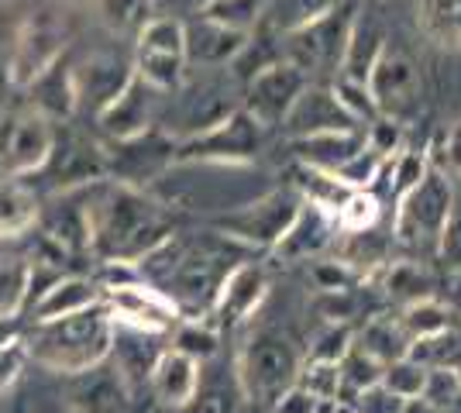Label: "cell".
<instances>
[{"label": "cell", "mask_w": 461, "mask_h": 413, "mask_svg": "<svg viewBox=\"0 0 461 413\" xmlns=\"http://www.w3.org/2000/svg\"><path fill=\"white\" fill-rule=\"evenodd\" d=\"M111 348H114V317L104 307V300L77 314L32 320V331L24 335L28 362L59 375L90 369L104 362Z\"/></svg>", "instance_id": "obj_2"}, {"label": "cell", "mask_w": 461, "mask_h": 413, "mask_svg": "<svg viewBox=\"0 0 461 413\" xmlns=\"http://www.w3.org/2000/svg\"><path fill=\"white\" fill-rule=\"evenodd\" d=\"M7 59H11V45L0 41V90L11 83V73H7Z\"/></svg>", "instance_id": "obj_53"}, {"label": "cell", "mask_w": 461, "mask_h": 413, "mask_svg": "<svg viewBox=\"0 0 461 413\" xmlns=\"http://www.w3.org/2000/svg\"><path fill=\"white\" fill-rule=\"evenodd\" d=\"M56 141V124L49 118H41L39 111H21L4 124L0 131V169L7 176H32L35 169H41V162L52 152Z\"/></svg>", "instance_id": "obj_17"}, {"label": "cell", "mask_w": 461, "mask_h": 413, "mask_svg": "<svg viewBox=\"0 0 461 413\" xmlns=\"http://www.w3.org/2000/svg\"><path fill=\"white\" fill-rule=\"evenodd\" d=\"M296 386H303L317 400H334L341 393V369L334 362H303Z\"/></svg>", "instance_id": "obj_45"}, {"label": "cell", "mask_w": 461, "mask_h": 413, "mask_svg": "<svg viewBox=\"0 0 461 413\" xmlns=\"http://www.w3.org/2000/svg\"><path fill=\"white\" fill-rule=\"evenodd\" d=\"M441 156H444V173L461 179V121L447 131V138H444Z\"/></svg>", "instance_id": "obj_51"}, {"label": "cell", "mask_w": 461, "mask_h": 413, "mask_svg": "<svg viewBox=\"0 0 461 413\" xmlns=\"http://www.w3.org/2000/svg\"><path fill=\"white\" fill-rule=\"evenodd\" d=\"M135 73L158 94L176 90L186 76V24L179 18H152L135 41Z\"/></svg>", "instance_id": "obj_9"}, {"label": "cell", "mask_w": 461, "mask_h": 413, "mask_svg": "<svg viewBox=\"0 0 461 413\" xmlns=\"http://www.w3.org/2000/svg\"><path fill=\"white\" fill-rule=\"evenodd\" d=\"M417 28L444 52L461 49V0H417Z\"/></svg>", "instance_id": "obj_29"}, {"label": "cell", "mask_w": 461, "mask_h": 413, "mask_svg": "<svg viewBox=\"0 0 461 413\" xmlns=\"http://www.w3.org/2000/svg\"><path fill=\"white\" fill-rule=\"evenodd\" d=\"M383 283L385 296L393 303H413V300H423V296H434V275L423 265V258H396V262H385L383 265Z\"/></svg>", "instance_id": "obj_30"}, {"label": "cell", "mask_w": 461, "mask_h": 413, "mask_svg": "<svg viewBox=\"0 0 461 413\" xmlns=\"http://www.w3.org/2000/svg\"><path fill=\"white\" fill-rule=\"evenodd\" d=\"M355 345V331H351V324L345 320H334V324H327L321 328L313 341H310L307 355H303V362H341L348 355V348Z\"/></svg>", "instance_id": "obj_43"}, {"label": "cell", "mask_w": 461, "mask_h": 413, "mask_svg": "<svg viewBox=\"0 0 461 413\" xmlns=\"http://www.w3.org/2000/svg\"><path fill=\"white\" fill-rule=\"evenodd\" d=\"M155 111H158V90L135 73L117 90V97H111L96 111V124L111 141H124L149 131L155 124Z\"/></svg>", "instance_id": "obj_18"}, {"label": "cell", "mask_w": 461, "mask_h": 413, "mask_svg": "<svg viewBox=\"0 0 461 413\" xmlns=\"http://www.w3.org/2000/svg\"><path fill=\"white\" fill-rule=\"evenodd\" d=\"M86 224H90V256L104 262H124L135 265L152 248H158L173 235V217L162 200L149 190L117 183V179H96L86 190Z\"/></svg>", "instance_id": "obj_1"}, {"label": "cell", "mask_w": 461, "mask_h": 413, "mask_svg": "<svg viewBox=\"0 0 461 413\" xmlns=\"http://www.w3.org/2000/svg\"><path fill=\"white\" fill-rule=\"evenodd\" d=\"M279 128L289 138H307L321 135V131H351V128H362V124L345 111L334 86L307 83V90L296 97V103L289 107V114L283 118Z\"/></svg>", "instance_id": "obj_20"}, {"label": "cell", "mask_w": 461, "mask_h": 413, "mask_svg": "<svg viewBox=\"0 0 461 413\" xmlns=\"http://www.w3.org/2000/svg\"><path fill=\"white\" fill-rule=\"evenodd\" d=\"M104 162H107V179L131 183V186L152 183L155 176L176 166V138L152 124L149 131L135 138L111 141V152H104Z\"/></svg>", "instance_id": "obj_10"}, {"label": "cell", "mask_w": 461, "mask_h": 413, "mask_svg": "<svg viewBox=\"0 0 461 413\" xmlns=\"http://www.w3.org/2000/svg\"><path fill=\"white\" fill-rule=\"evenodd\" d=\"M351 403H355V413H403V407H406L403 396H396L389 386H383V382L362 390Z\"/></svg>", "instance_id": "obj_47"}, {"label": "cell", "mask_w": 461, "mask_h": 413, "mask_svg": "<svg viewBox=\"0 0 461 413\" xmlns=\"http://www.w3.org/2000/svg\"><path fill=\"white\" fill-rule=\"evenodd\" d=\"M420 396L444 413L451 410V407H458V400H461L458 373H451V369H427V382H423Z\"/></svg>", "instance_id": "obj_46"}, {"label": "cell", "mask_w": 461, "mask_h": 413, "mask_svg": "<svg viewBox=\"0 0 461 413\" xmlns=\"http://www.w3.org/2000/svg\"><path fill=\"white\" fill-rule=\"evenodd\" d=\"M410 358L420 362L423 369H461V331L458 328H444L438 335H427L410 341Z\"/></svg>", "instance_id": "obj_35"}, {"label": "cell", "mask_w": 461, "mask_h": 413, "mask_svg": "<svg viewBox=\"0 0 461 413\" xmlns=\"http://www.w3.org/2000/svg\"><path fill=\"white\" fill-rule=\"evenodd\" d=\"M135 76V66L124 62L121 56H90L83 66H73V79H77V100H94V111H100L111 97H117V90Z\"/></svg>", "instance_id": "obj_26"}, {"label": "cell", "mask_w": 461, "mask_h": 413, "mask_svg": "<svg viewBox=\"0 0 461 413\" xmlns=\"http://www.w3.org/2000/svg\"><path fill=\"white\" fill-rule=\"evenodd\" d=\"M355 345L372 355L375 362H383V365L396 362V358H406V352H410V337L400 328V320H393L385 314L366 320V328L355 335Z\"/></svg>", "instance_id": "obj_33"}, {"label": "cell", "mask_w": 461, "mask_h": 413, "mask_svg": "<svg viewBox=\"0 0 461 413\" xmlns=\"http://www.w3.org/2000/svg\"><path fill=\"white\" fill-rule=\"evenodd\" d=\"M173 348L183 355L196 358L200 365L211 362L217 348H221V331L213 328L211 320L200 317H179V324L173 328Z\"/></svg>", "instance_id": "obj_37"}, {"label": "cell", "mask_w": 461, "mask_h": 413, "mask_svg": "<svg viewBox=\"0 0 461 413\" xmlns=\"http://www.w3.org/2000/svg\"><path fill=\"white\" fill-rule=\"evenodd\" d=\"M455 214V183L441 166H427L413 190L393 203V241L410 258H438L447 220Z\"/></svg>", "instance_id": "obj_3"}, {"label": "cell", "mask_w": 461, "mask_h": 413, "mask_svg": "<svg viewBox=\"0 0 461 413\" xmlns=\"http://www.w3.org/2000/svg\"><path fill=\"white\" fill-rule=\"evenodd\" d=\"M366 90H368V100H372V107H375L379 118L400 121L403 114H410V111L417 107V97H420L417 66H413V59H410L406 52L385 45L383 56H379L375 66L368 69Z\"/></svg>", "instance_id": "obj_16"}, {"label": "cell", "mask_w": 461, "mask_h": 413, "mask_svg": "<svg viewBox=\"0 0 461 413\" xmlns=\"http://www.w3.org/2000/svg\"><path fill=\"white\" fill-rule=\"evenodd\" d=\"M241 410H245V396H241L238 379L228 386V382H203V375H200V386L190 396V403H183L173 413H241Z\"/></svg>", "instance_id": "obj_40"}, {"label": "cell", "mask_w": 461, "mask_h": 413, "mask_svg": "<svg viewBox=\"0 0 461 413\" xmlns=\"http://www.w3.org/2000/svg\"><path fill=\"white\" fill-rule=\"evenodd\" d=\"M338 238V224L334 214H327L324 207L313 203H300V211L293 217V224L286 228V235L276 241L272 256L279 262H307V258H321L334 245Z\"/></svg>", "instance_id": "obj_21"}, {"label": "cell", "mask_w": 461, "mask_h": 413, "mask_svg": "<svg viewBox=\"0 0 461 413\" xmlns=\"http://www.w3.org/2000/svg\"><path fill=\"white\" fill-rule=\"evenodd\" d=\"M300 369H303V355L289 341V335L266 328L245 341L234 365V379L241 386L245 403L258 410H272L279 396L296 386Z\"/></svg>", "instance_id": "obj_4"}, {"label": "cell", "mask_w": 461, "mask_h": 413, "mask_svg": "<svg viewBox=\"0 0 461 413\" xmlns=\"http://www.w3.org/2000/svg\"><path fill=\"white\" fill-rule=\"evenodd\" d=\"M32 94V111H39L41 118H49L52 124L56 121H66L77 114L79 100H77V79H73V66L69 62H52L41 76H35L28 86Z\"/></svg>", "instance_id": "obj_25"}, {"label": "cell", "mask_w": 461, "mask_h": 413, "mask_svg": "<svg viewBox=\"0 0 461 413\" xmlns=\"http://www.w3.org/2000/svg\"><path fill=\"white\" fill-rule=\"evenodd\" d=\"M266 296H269V275H266L262 265H255V262L234 265V269H228L221 290L213 296L211 324L221 331V328H234V324L249 320V317L258 314V307L266 303Z\"/></svg>", "instance_id": "obj_19"}, {"label": "cell", "mask_w": 461, "mask_h": 413, "mask_svg": "<svg viewBox=\"0 0 461 413\" xmlns=\"http://www.w3.org/2000/svg\"><path fill=\"white\" fill-rule=\"evenodd\" d=\"M379 382L389 386L396 396H403V400H417L423 393V382H427V369L406 355V358H396V362L383 365V379Z\"/></svg>", "instance_id": "obj_44"}, {"label": "cell", "mask_w": 461, "mask_h": 413, "mask_svg": "<svg viewBox=\"0 0 461 413\" xmlns=\"http://www.w3.org/2000/svg\"><path fill=\"white\" fill-rule=\"evenodd\" d=\"M338 369H341V400H355V396L368 390V386H375L379 379H383V362H375L368 352H362L358 345H351L348 355L338 362Z\"/></svg>", "instance_id": "obj_42"}, {"label": "cell", "mask_w": 461, "mask_h": 413, "mask_svg": "<svg viewBox=\"0 0 461 413\" xmlns=\"http://www.w3.org/2000/svg\"><path fill=\"white\" fill-rule=\"evenodd\" d=\"M200 375H203V365L196 358H190V355L176 352L173 345H169L155 358L152 373H149V390L158 400V407H166V410L173 413L183 403H190V396L200 386Z\"/></svg>", "instance_id": "obj_22"}, {"label": "cell", "mask_w": 461, "mask_h": 413, "mask_svg": "<svg viewBox=\"0 0 461 413\" xmlns=\"http://www.w3.org/2000/svg\"><path fill=\"white\" fill-rule=\"evenodd\" d=\"M62 400L73 413H128L131 410V382L107 355L90 369L62 375Z\"/></svg>", "instance_id": "obj_11"}, {"label": "cell", "mask_w": 461, "mask_h": 413, "mask_svg": "<svg viewBox=\"0 0 461 413\" xmlns=\"http://www.w3.org/2000/svg\"><path fill=\"white\" fill-rule=\"evenodd\" d=\"M35 217H39V203H35L32 186L18 176L0 179V238L28 231Z\"/></svg>", "instance_id": "obj_32"}, {"label": "cell", "mask_w": 461, "mask_h": 413, "mask_svg": "<svg viewBox=\"0 0 461 413\" xmlns=\"http://www.w3.org/2000/svg\"><path fill=\"white\" fill-rule=\"evenodd\" d=\"M104 300L100 283L90 275H56L49 286H41L39 296H32V320H52V317H66L86 310Z\"/></svg>", "instance_id": "obj_23"}, {"label": "cell", "mask_w": 461, "mask_h": 413, "mask_svg": "<svg viewBox=\"0 0 461 413\" xmlns=\"http://www.w3.org/2000/svg\"><path fill=\"white\" fill-rule=\"evenodd\" d=\"M32 300V258L0 256V317H18Z\"/></svg>", "instance_id": "obj_34"}, {"label": "cell", "mask_w": 461, "mask_h": 413, "mask_svg": "<svg viewBox=\"0 0 461 413\" xmlns=\"http://www.w3.org/2000/svg\"><path fill=\"white\" fill-rule=\"evenodd\" d=\"M107 176V162H104V148L94 145L90 138L79 135H59L52 141V152L24 179H41L49 186V193H62V190H79L90 186L96 179Z\"/></svg>", "instance_id": "obj_13"}, {"label": "cell", "mask_w": 461, "mask_h": 413, "mask_svg": "<svg viewBox=\"0 0 461 413\" xmlns=\"http://www.w3.org/2000/svg\"><path fill=\"white\" fill-rule=\"evenodd\" d=\"M289 186L307 200V203L324 207L327 214H334V211L348 200V193H351L338 176H330L327 169H317V166H307V162H296V166H293Z\"/></svg>", "instance_id": "obj_31"}, {"label": "cell", "mask_w": 461, "mask_h": 413, "mask_svg": "<svg viewBox=\"0 0 461 413\" xmlns=\"http://www.w3.org/2000/svg\"><path fill=\"white\" fill-rule=\"evenodd\" d=\"M385 49V31L379 18L372 11H358L355 14V24H351V35H348L345 56H341V79H351V83H366L368 69L375 66V59L383 56Z\"/></svg>", "instance_id": "obj_28"}, {"label": "cell", "mask_w": 461, "mask_h": 413, "mask_svg": "<svg viewBox=\"0 0 461 413\" xmlns=\"http://www.w3.org/2000/svg\"><path fill=\"white\" fill-rule=\"evenodd\" d=\"M100 21L114 35H138L155 14V0H96Z\"/></svg>", "instance_id": "obj_41"}, {"label": "cell", "mask_w": 461, "mask_h": 413, "mask_svg": "<svg viewBox=\"0 0 461 413\" xmlns=\"http://www.w3.org/2000/svg\"><path fill=\"white\" fill-rule=\"evenodd\" d=\"M355 14H358L355 0H334V4H327L324 11H317L303 24L283 31L286 62H293L296 69H303L310 79L338 73L348 35H351V24H355Z\"/></svg>", "instance_id": "obj_5"}, {"label": "cell", "mask_w": 461, "mask_h": 413, "mask_svg": "<svg viewBox=\"0 0 461 413\" xmlns=\"http://www.w3.org/2000/svg\"><path fill=\"white\" fill-rule=\"evenodd\" d=\"M289 148H293L296 162H307V166L334 173L355 152L366 148V131L362 128H351V131H321V135L289 138Z\"/></svg>", "instance_id": "obj_27"}, {"label": "cell", "mask_w": 461, "mask_h": 413, "mask_svg": "<svg viewBox=\"0 0 461 413\" xmlns=\"http://www.w3.org/2000/svg\"><path fill=\"white\" fill-rule=\"evenodd\" d=\"M24 365H28L24 337L14 341V345H7V348H0V393H4V390H11V386L18 382V375L24 373Z\"/></svg>", "instance_id": "obj_48"}, {"label": "cell", "mask_w": 461, "mask_h": 413, "mask_svg": "<svg viewBox=\"0 0 461 413\" xmlns=\"http://www.w3.org/2000/svg\"><path fill=\"white\" fill-rule=\"evenodd\" d=\"M249 39L251 35L224 28L217 21H207V18L193 21V24H186V62L203 66V69L228 66V62H234L245 52Z\"/></svg>", "instance_id": "obj_24"}, {"label": "cell", "mask_w": 461, "mask_h": 413, "mask_svg": "<svg viewBox=\"0 0 461 413\" xmlns=\"http://www.w3.org/2000/svg\"><path fill=\"white\" fill-rule=\"evenodd\" d=\"M313 410H317V396L307 393L303 386H293V390H286V393L279 396V403L269 413H313Z\"/></svg>", "instance_id": "obj_50"}, {"label": "cell", "mask_w": 461, "mask_h": 413, "mask_svg": "<svg viewBox=\"0 0 461 413\" xmlns=\"http://www.w3.org/2000/svg\"><path fill=\"white\" fill-rule=\"evenodd\" d=\"M104 307L111 310L114 324L149 331V335H169L183 317L173 296L158 290L149 279H141L138 273L107 283L104 286Z\"/></svg>", "instance_id": "obj_8"}, {"label": "cell", "mask_w": 461, "mask_h": 413, "mask_svg": "<svg viewBox=\"0 0 461 413\" xmlns=\"http://www.w3.org/2000/svg\"><path fill=\"white\" fill-rule=\"evenodd\" d=\"M300 203H303V197L293 186H279V190H269L266 197L251 200L245 207H234L228 214L213 217V231L228 241H238V245L272 252L276 241L286 235V228L293 224Z\"/></svg>", "instance_id": "obj_7"}, {"label": "cell", "mask_w": 461, "mask_h": 413, "mask_svg": "<svg viewBox=\"0 0 461 413\" xmlns=\"http://www.w3.org/2000/svg\"><path fill=\"white\" fill-rule=\"evenodd\" d=\"M262 14H266V0H203V7H200V18L217 21L224 28L245 31V35L258 28Z\"/></svg>", "instance_id": "obj_39"}, {"label": "cell", "mask_w": 461, "mask_h": 413, "mask_svg": "<svg viewBox=\"0 0 461 413\" xmlns=\"http://www.w3.org/2000/svg\"><path fill=\"white\" fill-rule=\"evenodd\" d=\"M266 128L249 111H230L228 118L176 141V166H245L262 152Z\"/></svg>", "instance_id": "obj_6"}, {"label": "cell", "mask_w": 461, "mask_h": 413, "mask_svg": "<svg viewBox=\"0 0 461 413\" xmlns=\"http://www.w3.org/2000/svg\"><path fill=\"white\" fill-rule=\"evenodd\" d=\"M66 52V24L52 11H39L21 24V31L11 41V59L7 73L14 86H28L35 76H41L52 62L62 59Z\"/></svg>", "instance_id": "obj_12"}, {"label": "cell", "mask_w": 461, "mask_h": 413, "mask_svg": "<svg viewBox=\"0 0 461 413\" xmlns=\"http://www.w3.org/2000/svg\"><path fill=\"white\" fill-rule=\"evenodd\" d=\"M458 382H461V369H458Z\"/></svg>", "instance_id": "obj_55"}, {"label": "cell", "mask_w": 461, "mask_h": 413, "mask_svg": "<svg viewBox=\"0 0 461 413\" xmlns=\"http://www.w3.org/2000/svg\"><path fill=\"white\" fill-rule=\"evenodd\" d=\"M310 76L303 69H296L293 62L279 59L262 66L255 76L249 79V90H245V103L241 111H249L251 118L258 121L266 131L279 128L283 118L289 114V107L296 103V97L307 90Z\"/></svg>", "instance_id": "obj_15"}, {"label": "cell", "mask_w": 461, "mask_h": 413, "mask_svg": "<svg viewBox=\"0 0 461 413\" xmlns=\"http://www.w3.org/2000/svg\"><path fill=\"white\" fill-rule=\"evenodd\" d=\"M21 328H18V317H0V348H7V345H14L21 341Z\"/></svg>", "instance_id": "obj_52"}, {"label": "cell", "mask_w": 461, "mask_h": 413, "mask_svg": "<svg viewBox=\"0 0 461 413\" xmlns=\"http://www.w3.org/2000/svg\"><path fill=\"white\" fill-rule=\"evenodd\" d=\"M438 258H441L447 269H461V214L458 207H455V214L447 220V228H444V238H441V248H438Z\"/></svg>", "instance_id": "obj_49"}, {"label": "cell", "mask_w": 461, "mask_h": 413, "mask_svg": "<svg viewBox=\"0 0 461 413\" xmlns=\"http://www.w3.org/2000/svg\"><path fill=\"white\" fill-rule=\"evenodd\" d=\"M383 217V197L375 190H351L348 200L334 211V224L338 235H362L372 231Z\"/></svg>", "instance_id": "obj_36"}, {"label": "cell", "mask_w": 461, "mask_h": 413, "mask_svg": "<svg viewBox=\"0 0 461 413\" xmlns=\"http://www.w3.org/2000/svg\"><path fill=\"white\" fill-rule=\"evenodd\" d=\"M224 275H228V269L221 265V256L203 252V248L186 241L179 262L173 265V273L162 279L158 290L173 296L183 314H200V310L211 314V303L221 290V283H224Z\"/></svg>", "instance_id": "obj_14"}, {"label": "cell", "mask_w": 461, "mask_h": 413, "mask_svg": "<svg viewBox=\"0 0 461 413\" xmlns=\"http://www.w3.org/2000/svg\"><path fill=\"white\" fill-rule=\"evenodd\" d=\"M158 4H166V0H155V7H158Z\"/></svg>", "instance_id": "obj_54"}, {"label": "cell", "mask_w": 461, "mask_h": 413, "mask_svg": "<svg viewBox=\"0 0 461 413\" xmlns=\"http://www.w3.org/2000/svg\"><path fill=\"white\" fill-rule=\"evenodd\" d=\"M396 320H400V328L406 331V337L417 341V337L438 335L444 328H451V310L444 307L438 296H423V300L406 303Z\"/></svg>", "instance_id": "obj_38"}]
</instances>
